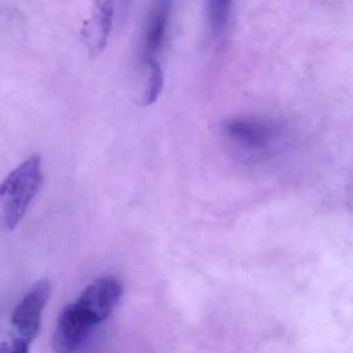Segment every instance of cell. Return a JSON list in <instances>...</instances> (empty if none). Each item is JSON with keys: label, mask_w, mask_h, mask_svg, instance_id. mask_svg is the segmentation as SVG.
Listing matches in <instances>:
<instances>
[{"label": "cell", "mask_w": 353, "mask_h": 353, "mask_svg": "<svg viewBox=\"0 0 353 353\" xmlns=\"http://www.w3.org/2000/svg\"><path fill=\"white\" fill-rule=\"evenodd\" d=\"M223 135L233 156L247 164L272 158L287 142L286 128L264 117H231L223 125Z\"/></svg>", "instance_id": "cell-1"}, {"label": "cell", "mask_w": 353, "mask_h": 353, "mask_svg": "<svg viewBox=\"0 0 353 353\" xmlns=\"http://www.w3.org/2000/svg\"><path fill=\"white\" fill-rule=\"evenodd\" d=\"M44 183L41 157H30L0 183V206L6 226L14 229L26 216Z\"/></svg>", "instance_id": "cell-2"}, {"label": "cell", "mask_w": 353, "mask_h": 353, "mask_svg": "<svg viewBox=\"0 0 353 353\" xmlns=\"http://www.w3.org/2000/svg\"><path fill=\"white\" fill-rule=\"evenodd\" d=\"M123 295V287L113 278H103L90 284L75 305L92 325L105 321L112 313Z\"/></svg>", "instance_id": "cell-3"}, {"label": "cell", "mask_w": 353, "mask_h": 353, "mask_svg": "<svg viewBox=\"0 0 353 353\" xmlns=\"http://www.w3.org/2000/svg\"><path fill=\"white\" fill-rule=\"evenodd\" d=\"M50 283L41 280L28 291L12 316V323L20 338L28 343L32 342L40 332L43 310L50 297Z\"/></svg>", "instance_id": "cell-4"}, {"label": "cell", "mask_w": 353, "mask_h": 353, "mask_svg": "<svg viewBox=\"0 0 353 353\" xmlns=\"http://www.w3.org/2000/svg\"><path fill=\"white\" fill-rule=\"evenodd\" d=\"M92 322L76 307L67 305L57 319L52 338L54 353H74L92 327Z\"/></svg>", "instance_id": "cell-5"}, {"label": "cell", "mask_w": 353, "mask_h": 353, "mask_svg": "<svg viewBox=\"0 0 353 353\" xmlns=\"http://www.w3.org/2000/svg\"><path fill=\"white\" fill-rule=\"evenodd\" d=\"M114 5L111 1H98L92 15L82 28L81 36L90 57H98L106 48L112 30Z\"/></svg>", "instance_id": "cell-6"}, {"label": "cell", "mask_w": 353, "mask_h": 353, "mask_svg": "<svg viewBox=\"0 0 353 353\" xmlns=\"http://www.w3.org/2000/svg\"><path fill=\"white\" fill-rule=\"evenodd\" d=\"M171 3L160 1L150 14L144 34L142 61H158L168 38Z\"/></svg>", "instance_id": "cell-7"}, {"label": "cell", "mask_w": 353, "mask_h": 353, "mask_svg": "<svg viewBox=\"0 0 353 353\" xmlns=\"http://www.w3.org/2000/svg\"><path fill=\"white\" fill-rule=\"evenodd\" d=\"M232 26V3L210 1L206 9L205 34L208 45L214 50H222L228 42Z\"/></svg>", "instance_id": "cell-8"}, {"label": "cell", "mask_w": 353, "mask_h": 353, "mask_svg": "<svg viewBox=\"0 0 353 353\" xmlns=\"http://www.w3.org/2000/svg\"><path fill=\"white\" fill-rule=\"evenodd\" d=\"M146 68V80L145 90H144L143 98L141 100L142 106H150L154 104L159 97L164 85V74H163L162 67L160 61H148L143 63Z\"/></svg>", "instance_id": "cell-9"}, {"label": "cell", "mask_w": 353, "mask_h": 353, "mask_svg": "<svg viewBox=\"0 0 353 353\" xmlns=\"http://www.w3.org/2000/svg\"><path fill=\"white\" fill-rule=\"evenodd\" d=\"M30 343L22 338H16L0 345V353H28Z\"/></svg>", "instance_id": "cell-10"}]
</instances>
